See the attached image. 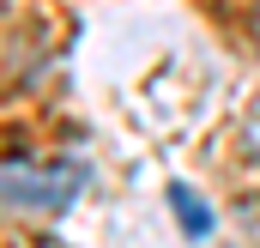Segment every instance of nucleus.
I'll return each instance as SVG.
<instances>
[{
  "label": "nucleus",
  "instance_id": "obj_1",
  "mask_svg": "<svg viewBox=\"0 0 260 248\" xmlns=\"http://www.w3.org/2000/svg\"><path fill=\"white\" fill-rule=\"evenodd\" d=\"M85 188V164H24V158H6V206L12 212H61L73 206V194Z\"/></svg>",
  "mask_w": 260,
  "mask_h": 248
},
{
  "label": "nucleus",
  "instance_id": "obj_2",
  "mask_svg": "<svg viewBox=\"0 0 260 248\" xmlns=\"http://www.w3.org/2000/svg\"><path fill=\"white\" fill-rule=\"evenodd\" d=\"M170 206H176V218H182V230H188L194 242H200V236H212V212H206V200H200L188 182L170 188Z\"/></svg>",
  "mask_w": 260,
  "mask_h": 248
},
{
  "label": "nucleus",
  "instance_id": "obj_3",
  "mask_svg": "<svg viewBox=\"0 0 260 248\" xmlns=\"http://www.w3.org/2000/svg\"><path fill=\"white\" fill-rule=\"evenodd\" d=\"M248 145L260 151V103H254V115H248Z\"/></svg>",
  "mask_w": 260,
  "mask_h": 248
}]
</instances>
